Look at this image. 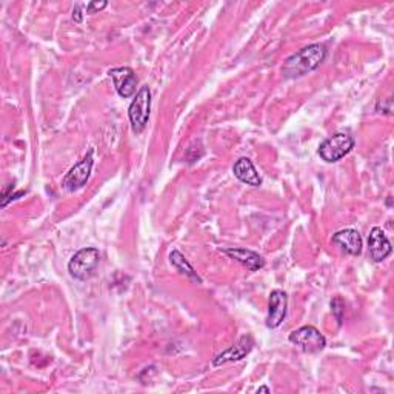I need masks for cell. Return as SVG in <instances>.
<instances>
[{"mask_svg":"<svg viewBox=\"0 0 394 394\" xmlns=\"http://www.w3.org/2000/svg\"><path fill=\"white\" fill-rule=\"evenodd\" d=\"M327 58V47L322 43H313L296 51L285 60L282 67V75L287 79H297L307 76L308 72L317 70Z\"/></svg>","mask_w":394,"mask_h":394,"instance_id":"1","label":"cell"},{"mask_svg":"<svg viewBox=\"0 0 394 394\" xmlns=\"http://www.w3.org/2000/svg\"><path fill=\"white\" fill-rule=\"evenodd\" d=\"M151 114V91L148 85H143L139 91H137L133 102L128 108V117H130L131 130L136 134H141L146 125H148Z\"/></svg>","mask_w":394,"mask_h":394,"instance_id":"2","label":"cell"},{"mask_svg":"<svg viewBox=\"0 0 394 394\" xmlns=\"http://www.w3.org/2000/svg\"><path fill=\"white\" fill-rule=\"evenodd\" d=\"M100 261L97 248H82L68 262V271L77 280H88L93 278Z\"/></svg>","mask_w":394,"mask_h":394,"instance_id":"3","label":"cell"},{"mask_svg":"<svg viewBox=\"0 0 394 394\" xmlns=\"http://www.w3.org/2000/svg\"><path fill=\"white\" fill-rule=\"evenodd\" d=\"M354 148V139L346 133H336L319 145V155L328 163H334L344 159Z\"/></svg>","mask_w":394,"mask_h":394,"instance_id":"4","label":"cell"},{"mask_svg":"<svg viewBox=\"0 0 394 394\" xmlns=\"http://www.w3.org/2000/svg\"><path fill=\"white\" fill-rule=\"evenodd\" d=\"M288 341L292 345L300 348L304 353H310V354L322 351L327 346L325 336L313 325H304L295 329V332H291L288 336Z\"/></svg>","mask_w":394,"mask_h":394,"instance_id":"5","label":"cell"},{"mask_svg":"<svg viewBox=\"0 0 394 394\" xmlns=\"http://www.w3.org/2000/svg\"><path fill=\"white\" fill-rule=\"evenodd\" d=\"M93 154H94V151L89 150L85 158L82 159L79 163H76L75 167H72L65 174V177H63V180H62L63 190L75 192L87 185V182L91 176V170H93V163H94Z\"/></svg>","mask_w":394,"mask_h":394,"instance_id":"6","label":"cell"},{"mask_svg":"<svg viewBox=\"0 0 394 394\" xmlns=\"http://www.w3.org/2000/svg\"><path fill=\"white\" fill-rule=\"evenodd\" d=\"M109 77H111L117 94L124 99H130L136 94L137 87V77L136 72L130 67H116L108 71Z\"/></svg>","mask_w":394,"mask_h":394,"instance_id":"7","label":"cell"},{"mask_svg":"<svg viewBox=\"0 0 394 394\" xmlns=\"http://www.w3.org/2000/svg\"><path fill=\"white\" fill-rule=\"evenodd\" d=\"M253 346H254L253 337L250 334H243L242 337H239V341L234 342L230 348H226V350L222 351L219 356H216L213 365L221 366L230 362H239L251 353Z\"/></svg>","mask_w":394,"mask_h":394,"instance_id":"8","label":"cell"},{"mask_svg":"<svg viewBox=\"0 0 394 394\" xmlns=\"http://www.w3.org/2000/svg\"><path fill=\"white\" fill-rule=\"evenodd\" d=\"M288 310V296L285 291L274 290L270 295L268 302V314H267V327L268 328H278L283 324V320L287 317Z\"/></svg>","mask_w":394,"mask_h":394,"instance_id":"9","label":"cell"},{"mask_svg":"<svg viewBox=\"0 0 394 394\" xmlns=\"http://www.w3.org/2000/svg\"><path fill=\"white\" fill-rule=\"evenodd\" d=\"M368 253L374 262H383L393 253L391 242L379 226H374L368 234Z\"/></svg>","mask_w":394,"mask_h":394,"instance_id":"10","label":"cell"},{"mask_svg":"<svg viewBox=\"0 0 394 394\" xmlns=\"http://www.w3.org/2000/svg\"><path fill=\"white\" fill-rule=\"evenodd\" d=\"M333 243L337 245L344 253L350 256H359L362 253V236L357 230L353 228H346V230L337 231L333 236Z\"/></svg>","mask_w":394,"mask_h":394,"instance_id":"11","label":"cell"},{"mask_svg":"<svg viewBox=\"0 0 394 394\" xmlns=\"http://www.w3.org/2000/svg\"><path fill=\"white\" fill-rule=\"evenodd\" d=\"M224 253L226 256H230L231 259H234L236 262H239L241 265H243L245 268H248L250 271H259L261 268H263L265 261L259 253L251 251L248 248H225Z\"/></svg>","mask_w":394,"mask_h":394,"instance_id":"12","label":"cell"},{"mask_svg":"<svg viewBox=\"0 0 394 394\" xmlns=\"http://www.w3.org/2000/svg\"><path fill=\"white\" fill-rule=\"evenodd\" d=\"M233 173L237 179L246 183V185H250V187L262 185V179L259 176V173L248 158H241L239 160H237L233 167Z\"/></svg>","mask_w":394,"mask_h":394,"instance_id":"13","label":"cell"},{"mask_svg":"<svg viewBox=\"0 0 394 394\" xmlns=\"http://www.w3.org/2000/svg\"><path fill=\"white\" fill-rule=\"evenodd\" d=\"M170 262L174 268H176L180 274H183V276L191 279V280H195L197 283L202 282V279H200L197 276V273L195 271V268L191 267L190 262L185 259V256H183L179 250H173L170 253Z\"/></svg>","mask_w":394,"mask_h":394,"instance_id":"14","label":"cell"},{"mask_svg":"<svg viewBox=\"0 0 394 394\" xmlns=\"http://www.w3.org/2000/svg\"><path fill=\"white\" fill-rule=\"evenodd\" d=\"M14 190V183H11V185H8V188L4 190V195H2V207L5 208L8 204L11 202V200L14 199H19L21 196L25 195V191H19V192H11Z\"/></svg>","mask_w":394,"mask_h":394,"instance_id":"15","label":"cell"},{"mask_svg":"<svg viewBox=\"0 0 394 394\" xmlns=\"http://www.w3.org/2000/svg\"><path fill=\"white\" fill-rule=\"evenodd\" d=\"M344 300L341 297H334L332 300V308H333V313H334V317L337 320V324L339 325H342V319H344Z\"/></svg>","mask_w":394,"mask_h":394,"instance_id":"16","label":"cell"},{"mask_svg":"<svg viewBox=\"0 0 394 394\" xmlns=\"http://www.w3.org/2000/svg\"><path fill=\"white\" fill-rule=\"evenodd\" d=\"M376 111L381 113V114L391 116L393 114V100H391V97L381 99L379 102L376 104Z\"/></svg>","mask_w":394,"mask_h":394,"instance_id":"17","label":"cell"},{"mask_svg":"<svg viewBox=\"0 0 394 394\" xmlns=\"http://www.w3.org/2000/svg\"><path fill=\"white\" fill-rule=\"evenodd\" d=\"M106 2H89L87 5V13L88 14H94V13H99V11H102L104 8H106Z\"/></svg>","mask_w":394,"mask_h":394,"instance_id":"18","label":"cell"},{"mask_svg":"<svg viewBox=\"0 0 394 394\" xmlns=\"http://www.w3.org/2000/svg\"><path fill=\"white\" fill-rule=\"evenodd\" d=\"M72 21L80 23L82 22V13H80V5H76L75 11H72Z\"/></svg>","mask_w":394,"mask_h":394,"instance_id":"19","label":"cell"},{"mask_svg":"<svg viewBox=\"0 0 394 394\" xmlns=\"http://www.w3.org/2000/svg\"><path fill=\"white\" fill-rule=\"evenodd\" d=\"M258 393H271V390H270L268 387H261V388L258 390Z\"/></svg>","mask_w":394,"mask_h":394,"instance_id":"20","label":"cell"}]
</instances>
